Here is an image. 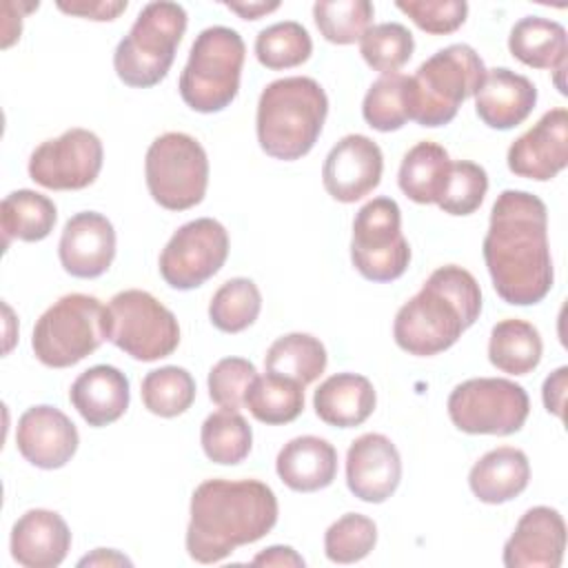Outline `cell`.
Masks as SVG:
<instances>
[{"mask_svg":"<svg viewBox=\"0 0 568 568\" xmlns=\"http://www.w3.org/2000/svg\"><path fill=\"white\" fill-rule=\"evenodd\" d=\"M484 262L497 295L513 306L541 302L552 288L546 204L528 191L506 189L490 209Z\"/></svg>","mask_w":568,"mask_h":568,"instance_id":"obj_1","label":"cell"},{"mask_svg":"<svg viewBox=\"0 0 568 568\" xmlns=\"http://www.w3.org/2000/svg\"><path fill=\"white\" fill-rule=\"evenodd\" d=\"M277 497L260 479H206L191 495L186 552L197 564H217L237 546L268 535Z\"/></svg>","mask_w":568,"mask_h":568,"instance_id":"obj_2","label":"cell"},{"mask_svg":"<svg viewBox=\"0 0 568 568\" xmlns=\"http://www.w3.org/2000/svg\"><path fill=\"white\" fill-rule=\"evenodd\" d=\"M481 313V291L470 271L446 264L435 268L417 295L395 315L393 337L402 351L430 357L450 348Z\"/></svg>","mask_w":568,"mask_h":568,"instance_id":"obj_3","label":"cell"},{"mask_svg":"<svg viewBox=\"0 0 568 568\" xmlns=\"http://www.w3.org/2000/svg\"><path fill=\"white\" fill-rule=\"evenodd\" d=\"M328 113L322 84L306 75L273 80L257 100V142L275 160L304 158L317 142Z\"/></svg>","mask_w":568,"mask_h":568,"instance_id":"obj_4","label":"cell"},{"mask_svg":"<svg viewBox=\"0 0 568 568\" xmlns=\"http://www.w3.org/2000/svg\"><path fill=\"white\" fill-rule=\"evenodd\" d=\"M484 75V60L473 47L450 44L439 49L406 82L408 118L430 129L448 124L459 104L477 93Z\"/></svg>","mask_w":568,"mask_h":568,"instance_id":"obj_5","label":"cell"},{"mask_svg":"<svg viewBox=\"0 0 568 568\" xmlns=\"http://www.w3.org/2000/svg\"><path fill=\"white\" fill-rule=\"evenodd\" d=\"M186 22V11L178 2L144 4L129 33L115 47L113 69L118 78L133 89L160 84L173 64Z\"/></svg>","mask_w":568,"mask_h":568,"instance_id":"obj_6","label":"cell"},{"mask_svg":"<svg viewBox=\"0 0 568 568\" xmlns=\"http://www.w3.org/2000/svg\"><path fill=\"white\" fill-rule=\"evenodd\" d=\"M246 47L231 27H209L191 44L189 60L180 73V95L197 113L226 109L237 91Z\"/></svg>","mask_w":568,"mask_h":568,"instance_id":"obj_7","label":"cell"},{"mask_svg":"<svg viewBox=\"0 0 568 568\" xmlns=\"http://www.w3.org/2000/svg\"><path fill=\"white\" fill-rule=\"evenodd\" d=\"M106 339V306L93 295L69 293L51 304L33 326L31 348L40 364L69 368Z\"/></svg>","mask_w":568,"mask_h":568,"instance_id":"obj_8","label":"cell"},{"mask_svg":"<svg viewBox=\"0 0 568 568\" xmlns=\"http://www.w3.org/2000/svg\"><path fill=\"white\" fill-rule=\"evenodd\" d=\"M144 175L151 197L162 209L186 211L204 200L209 158L193 135L169 131L149 144Z\"/></svg>","mask_w":568,"mask_h":568,"instance_id":"obj_9","label":"cell"},{"mask_svg":"<svg viewBox=\"0 0 568 568\" xmlns=\"http://www.w3.org/2000/svg\"><path fill=\"white\" fill-rule=\"evenodd\" d=\"M106 339L138 362H155L178 348L180 324L151 293L126 288L106 304Z\"/></svg>","mask_w":568,"mask_h":568,"instance_id":"obj_10","label":"cell"},{"mask_svg":"<svg viewBox=\"0 0 568 568\" xmlns=\"http://www.w3.org/2000/svg\"><path fill=\"white\" fill-rule=\"evenodd\" d=\"M351 262L371 282H393L410 264V246L402 233V211L393 197H373L353 220Z\"/></svg>","mask_w":568,"mask_h":568,"instance_id":"obj_11","label":"cell"},{"mask_svg":"<svg viewBox=\"0 0 568 568\" xmlns=\"http://www.w3.org/2000/svg\"><path fill=\"white\" fill-rule=\"evenodd\" d=\"M530 413L524 386L504 377H473L448 395L450 422L468 435H513Z\"/></svg>","mask_w":568,"mask_h":568,"instance_id":"obj_12","label":"cell"},{"mask_svg":"<svg viewBox=\"0 0 568 568\" xmlns=\"http://www.w3.org/2000/svg\"><path fill=\"white\" fill-rule=\"evenodd\" d=\"M229 257V233L213 217L182 224L160 253V275L178 291H191L211 280Z\"/></svg>","mask_w":568,"mask_h":568,"instance_id":"obj_13","label":"cell"},{"mask_svg":"<svg viewBox=\"0 0 568 568\" xmlns=\"http://www.w3.org/2000/svg\"><path fill=\"white\" fill-rule=\"evenodd\" d=\"M102 160L100 138L89 129L75 126L33 149L29 178L51 191H80L95 182Z\"/></svg>","mask_w":568,"mask_h":568,"instance_id":"obj_14","label":"cell"},{"mask_svg":"<svg viewBox=\"0 0 568 568\" xmlns=\"http://www.w3.org/2000/svg\"><path fill=\"white\" fill-rule=\"evenodd\" d=\"M384 171V155L368 135H344L326 155L322 182L326 193L344 204H353L377 189Z\"/></svg>","mask_w":568,"mask_h":568,"instance_id":"obj_15","label":"cell"},{"mask_svg":"<svg viewBox=\"0 0 568 568\" xmlns=\"http://www.w3.org/2000/svg\"><path fill=\"white\" fill-rule=\"evenodd\" d=\"M506 162L515 175L537 182H548L564 171L568 164V111L564 106L546 111L508 146Z\"/></svg>","mask_w":568,"mask_h":568,"instance_id":"obj_16","label":"cell"},{"mask_svg":"<svg viewBox=\"0 0 568 568\" xmlns=\"http://www.w3.org/2000/svg\"><path fill=\"white\" fill-rule=\"evenodd\" d=\"M78 444L80 435L75 424L55 406H31L18 419L16 446L36 468H62L75 455Z\"/></svg>","mask_w":568,"mask_h":568,"instance_id":"obj_17","label":"cell"},{"mask_svg":"<svg viewBox=\"0 0 568 568\" xmlns=\"http://www.w3.org/2000/svg\"><path fill=\"white\" fill-rule=\"evenodd\" d=\"M402 457L395 444L382 433L359 435L346 453V486L366 501L382 504L399 486Z\"/></svg>","mask_w":568,"mask_h":568,"instance_id":"obj_18","label":"cell"},{"mask_svg":"<svg viewBox=\"0 0 568 568\" xmlns=\"http://www.w3.org/2000/svg\"><path fill=\"white\" fill-rule=\"evenodd\" d=\"M58 255L62 268L80 280H93L109 271L115 257V229L106 215L80 211L62 229Z\"/></svg>","mask_w":568,"mask_h":568,"instance_id":"obj_19","label":"cell"},{"mask_svg":"<svg viewBox=\"0 0 568 568\" xmlns=\"http://www.w3.org/2000/svg\"><path fill=\"white\" fill-rule=\"evenodd\" d=\"M566 550V521L550 506H532L504 544L506 568H559Z\"/></svg>","mask_w":568,"mask_h":568,"instance_id":"obj_20","label":"cell"},{"mask_svg":"<svg viewBox=\"0 0 568 568\" xmlns=\"http://www.w3.org/2000/svg\"><path fill=\"white\" fill-rule=\"evenodd\" d=\"M9 548L24 568H55L71 548V530L55 510L31 508L13 524Z\"/></svg>","mask_w":568,"mask_h":568,"instance_id":"obj_21","label":"cell"},{"mask_svg":"<svg viewBox=\"0 0 568 568\" xmlns=\"http://www.w3.org/2000/svg\"><path fill=\"white\" fill-rule=\"evenodd\" d=\"M537 104V87L521 73L506 67L486 69L484 82L475 93L479 120L497 131L519 126Z\"/></svg>","mask_w":568,"mask_h":568,"instance_id":"obj_22","label":"cell"},{"mask_svg":"<svg viewBox=\"0 0 568 568\" xmlns=\"http://www.w3.org/2000/svg\"><path fill=\"white\" fill-rule=\"evenodd\" d=\"M69 399L89 426L102 428L126 413L131 399L129 379L111 364H95L75 377Z\"/></svg>","mask_w":568,"mask_h":568,"instance_id":"obj_23","label":"cell"},{"mask_svg":"<svg viewBox=\"0 0 568 568\" xmlns=\"http://www.w3.org/2000/svg\"><path fill=\"white\" fill-rule=\"evenodd\" d=\"M277 477L295 493H315L333 484L337 450L328 439L302 435L286 442L275 459Z\"/></svg>","mask_w":568,"mask_h":568,"instance_id":"obj_24","label":"cell"},{"mask_svg":"<svg viewBox=\"0 0 568 568\" xmlns=\"http://www.w3.org/2000/svg\"><path fill=\"white\" fill-rule=\"evenodd\" d=\"M377 404L375 388L368 377L357 373H337L326 377L315 395L313 408L315 415L337 428H353L364 424Z\"/></svg>","mask_w":568,"mask_h":568,"instance_id":"obj_25","label":"cell"},{"mask_svg":"<svg viewBox=\"0 0 568 568\" xmlns=\"http://www.w3.org/2000/svg\"><path fill=\"white\" fill-rule=\"evenodd\" d=\"M530 479V464L524 450L499 446L481 455L470 473L468 486L484 504H504L521 495Z\"/></svg>","mask_w":568,"mask_h":568,"instance_id":"obj_26","label":"cell"},{"mask_svg":"<svg viewBox=\"0 0 568 568\" xmlns=\"http://www.w3.org/2000/svg\"><path fill=\"white\" fill-rule=\"evenodd\" d=\"M508 51L521 64L532 69H550L557 71V87L566 93L561 84V73L566 71V53L568 40L566 29L557 20L526 16L510 29L508 36Z\"/></svg>","mask_w":568,"mask_h":568,"instance_id":"obj_27","label":"cell"},{"mask_svg":"<svg viewBox=\"0 0 568 568\" xmlns=\"http://www.w3.org/2000/svg\"><path fill=\"white\" fill-rule=\"evenodd\" d=\"M450 164L453 160L442 144L430 140L417 142L402 160L397 184L408 200L417 204H437L448 182Z\"/></svg>","mask_w":568,"mask_h":568,"instance_id":"obj_28","label":"cell"},{"mask_svg":"<svg viewBox=\"0 0 568 568\" xmlns=\"http://www.w3.org/2000/svg\"><path fill=\"white\" fill-rule=\"evenodd\" d=\"M541 353V335L526 320L508 317L497 322L490 331L488 359L501 373L528 375L539 366Z\"/></svg>","mask_w":568,"mask_h":568,"instance_id":"obj_29","label":"cell"},{"mask_svg":"<svg viewBox=\"0 0 568 568\" xmlns=\"http://www.w3.org/2000/svg\"><path fill=\"white\" fill-rule=\"evenodd\" d=\"M55 220H58V209L53 200L31 189L13 191L0 204V226L4 235V246H9L11 240H20V242L44 240L53 231Z\"/></svg>","mask_w":568,"mask_h":568,"instance_id":"obj_30","label":"cell"},{"mask_svg":"<svg viewBox=\"0 0 568 568\" xmlns=\"http://www.w3.org/2000/svg\"><path fill=\"white\" fill-rule=\"evenodd\" d=\"M328 355L324 344L308 333H288L277 337L266 355V373H275L288 379H295L302 386L313 384L326 368Z\"/></svg>","mask_w":568,"mask_h":568,"instance_id":"obj_31","label":"cell"},{"mask_svg":"<svg viewBox=\"0 0 568 568\" xmlns=\"http://www.w3.org/2000/svg\"><path fill=\"white\" fill-rule=\"evenodd\" d=\"M244 406L262 424H288L297 419L300 413L304 410V386L297 384L295 379L266 373L253 379Z\"/></svg>","mask_w":568,"mask_h":568,"instance_id":"obj_32","label":"cell"},{"mask_svg":"<svg viewBox=\"0 0 568 568\" xmlns=\"http://www.w3.org/2000/svg\"><path fill=\"white\" fill-rule=\"evenodd\" d=\"M200 442L204 455L211 462L233 466L248 457L253 446V430L237 410L220 408L204 419Z\"/></svg>","mask_w":568,"mask_h":568,"instance_id":"obj_33","label":"cell"},{"mask_svg":"<svg viewBox=\"0 0 568 568\" xmlns=\"http://www.w3.org/2000/svg\"><path fill=\"white\" fill-rule=\"evenodd\" d=\"M262 311V293L248 277L226 280L211 297L209 320L222 333L246 331Z\"/></svg>","mask_w":568,"mask_h":568,"instance_id":"obj_34","label":"cell"},{"mask_svg":"<svg viewBox=\"0 0 568 568\" xmlns=\"http://www.w3.org/2000/svg\"><path fill=\"white\" fill-rule=\"evenodd\" d=\"M144 408L158 417H178L195 399V379L182 366H162L149 371L142 379Z\"/></svg>","mask_w":568,"mask_h":568,"instance_id":"obj_35","label":"cell"},{"mask_svg":"<svg viewBox=\"0 0 568 568\" xmlns=\"http://www.w3.org/2000/svg\"><path fill=\"white\" fill-rule=\"evenodd\" d=\"M313 53V40L308 31L295 22L284 20L262 29L255 38V58L271 71L293 69L304 64Z\"/></svg>","mask_w":568,"mask_h":568,"instance_id":"obj_36","label":"cell"},{"mask_svg":"<svg viewBox=\"0 0 568 568\" xmlns=\"http://www.w3.org/2000/svg\"><path fill=\"white\" fill-rule=\"evenodd\" d=\"M375 9L368 0H320L313 4V18L324 40L333 44H353L371 29Z\"/></svg>","mask_w":568,"mask_h":568,"instance_id":"obj_37","label":"cell"},{"mask_svg":"<svg viewBox=\"0 0 568 568\" xmlns=\"http://www.w3.org/2000/svg\"><path fill=\"white\" fill-rule=\"evenodd\" d=\"M406 82L408 78L402 73H386L371 84L362 102V115L368 126L390 133L410 120L406 106Z\"/></svg>","mask_w":568,"mask_h":568,"instance_id":"obj_38","label":"cell"},{"mask_svg":"<svg viewBox=\"0 0 568 568\" xmlns=\"http://www.w3.org/2000/svg\"><path fill=\"white\" fill-rule=\"evenodd\" d=\"M413 49V33L399 22L375 24L359 40V53L364 62L382 75L397 73V69L410 60Z\"/></svg>","mask_w":568,"mask_h":568,"instance_id":"obj_39","label":"cell"},{"mask_svg":"<svg viewBox=\"0 0 568 568\" xmlns=\"http://www.w3.org/2000/svg\"><path fill=\"white\" fill-rule=\"evenodd\" d=\"M377 544V526L371 517L346 513L324 535V552L333 564H355Z\"/></svg>","mask_w":568,"mask_h":568,"instance_id":"obj_40","label":"cell"},{"mask_svg":"<svg viewBox=\"0 0 568 568\" xmlns=\"http://www.w3.org/2000/svg\"><path fill=\"white\" fill-rule=\"evenodd\" d=\"M488 191V175L484 166L457 160L450 164V175L437 206L448 215H470L475 213Z\"/></svg>","mask_w":568,"mask_h":568,"instance_id":"obj_41","label":"cell"},{"mask_svg":"<svg viewBox=\"0 0 568 568\" xmlns=\"http://www.w3.org/2000/svg\"><path fill=\"white\" fill-rule=\"evenodd\" d=\"M257 377L255 364L244 357H224L209 371V397L220 408L237 410Z\"/></svg>","mask_w":568,"mask_h":568,"instance_id":"obj_42","label":"cell"},{"mask_svg":"<svg viewBox=\"0 0 568 568\" xmlns=\"http://www.w3.org/2000/svg\"><path fill=\"white\" fill-rule=\"evenodd\" d=\"M395 7L422 31L433 36L457 31L468 16V4L464 0H399Z\"/></svg>","mask_w":568,"mask_h":568,"instance_id":"obj_43","label":"cell"},{"mask_svg":"<svg viewBox=\"0 0 568 568\" xmlns=\"http://www.w3.org/2000/svg\"><path fill=\"white\" fill-rule=\"evenodd\" d=\"M126 0H78V2H58V9L71 16H80L87 20H115L122 11H126Z\"/></svg>","mask_w":568,"mask_h":568,"instance_id":"obj_44","label":"cell"},{"mask_svg":"<svg viewBox=\"0 0 568 568\" xmlns=\"http://www.w3.org/2000/svg\"><path fill=\"white\" fill-rule=\"evenodd\" d=\"M566 386H568V368L559 366L555 373H550L544 382L541 397L548 413L555 417H564V404H566Z\"/></svg>","mask_w":568,"mask_h":568,"instance_id":"obj_45","label":"cell"},{"mask_svg":"<svg viewBox=\"0 0 568 568\" xmlns=\"http://www.w3.org/2000/svg\"><path fill=\"white\" fill-rule=\"evenodd\" d=\"M253 566H284V568H304L302 555H297L291 546H268L257 552L251 561Z\"/></svg>","mask_w":568,"mask_h":568,"instance_id":"obj_46","label":"cell"},{"mask_svg":"<svg viewBox=\"0 0 568 568\" xmlns=\"http://www.w3.org/2000/svg\"><path fill=\"white\" fill-rule=\"evenodd\" d=\"M224 7L244 20H257V18L280 9V2H224Z\"/></svg>","mask_w":568,"mask_h":568,"instance_id":"obj_47","label":"cell"},{"mask_svg":"<svg viewBox=\"0 0 568 568\" xmlns=\"http://www.w3.org/2000/svg\"><path fill=\"white\" fill-rule=\"evenodd\" d=\"M78 566H131V559L111 548H98L93 555H87L78 561Z\"/></svg>","mask_w":568,"mask_h":568,"instance_id":"obj_48","label":"cell"}]
</instances>
